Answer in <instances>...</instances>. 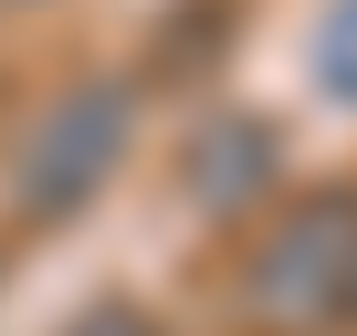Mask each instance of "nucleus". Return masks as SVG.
Instances as JSON below:
<instances>
[{
    "instance_id": "nucleus-1",
    "label": "nucleus",
    "mask_w": 357,
    "mask_h": 336,
    "mask_svg": "<svg viewBox=\"0 0 357 336\" xmlns=\"http://www.w3.org/2000/svg\"><path fill=\"white\" fill-rule=\"evenodd\" d=\"M347 263H357V190H305V200L263 231V252H252V273H242L252 326H273V336L347 326Z\"/></svg>"
},
{
    "instance_id": "nucleus-2",
    "label": "nucleus",
    "mask_w": 357,
    "mask_h": 336,
    "mask_svg": "<svg viewBox=\"0 0 357 336\" xmlns=\"http://www.w3.org/2000/svg\"><path fill=\"white\" fill-rule=\"evenodd\" d=\"M126 84L116 74H95V84H63L43 116H32V137H22V158H11V211L22 221H74L105 179H116V158H126Z\"/></svg>"
},
{
    "instance_id": "nucleus-3",
    "label": "nucleus",
    "mask_w": 357,
    "mask_h": 336,
    "mask_svg": "<svg viewBox=\"0 0 357 336\" xmlns=\"http://www.w3.org/2000/svg\"><path fill=\"white\" fill-rule=\"evenodd\" d=\"M178 190H190L200 221H242V211H263V200L284 190V126L252 116V105L200 116V137L178 147Z\"/></svg>"
},
{
    "instance_id": "nucleus-4",
    "label": "nucleus",
    "mask_w": 357,
    "mask_h": 336,
    "mask_svg": "<svg viewBox=\"0 0 357 336\" xmlns=\"http://www.w3.org/2000/svg\"><path fill=\"white\" fill-rule=\"evenodd\" d=\"M315 84L336 105H357V0H336V11L315 22Z\"/></svg>"
},
{
    "instance_id": "nucleus-5",
    "label": "nucleus",
    "mask_w": 357,
    "mask_h": 336,
    "mask_svg": "<svg viewBox=\"0 0 357 336\" xmlns=\"http://www.w3.org/2000/svg\"><path fill=\"white\" fill-rule=\"evenodd\" d=\"M63 336H158V315H147V305H95V315H74Z\"/></svg>"
},
{
    "instance_id": "nucleus-6",
    "label": "nucleus",
    "mask_w": 357,
    "mask_h": 336,
    "mask_svg": "<svg viewBox=\"0 0 357 336\" xmlns=\"http://www.w3.org/2000/svg\"><path fill=\"white\" fill-rule=\"evenodd\" d=\"M347 326H357V263H347Z\"/></svg>"
}]
</instances>
